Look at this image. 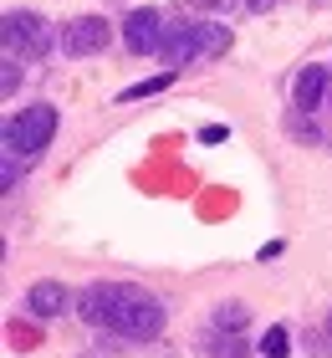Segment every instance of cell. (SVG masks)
<instances>
[{
  "label": "cell",
  "instance_id": "11",
  "mask_svg": "<svg viewBox=\"0 0 332 358\" xmlns=\"http://www.w3.org/2000/svg\"><path fill=\"white\" fill-rule=\"evenodd\" d=\"M245 317H251V313H245L240 302H225L220 313H215V328H225V333H230V328H245Z\"/></svg>",
  "mask_w": 332,
  "mask_h": 358
},
{
  "label": "cell",
  "instance_id": "16",
  "mask_svg": "<svg viewBox=\"0 0 332 358\" xmlns=\"http://www.w3.org/2000/svg\"><path fill=\"white\" fill-rule=\"evenodd\" d=\"M205 6H230V0H205Z\"/></svg>",
  "mask_w": 332,
  "mask_h": 358
},
{
  "label": "cell",
  "instance_id": "4",
  "mask_svg": "<svg viewBox=\"0 0 332 358\" xmlns=\"http://www.w3.org/2000/svg\"><path fill=\"white\" fill-rule=\"evenodd\" d=\"M6 46L10 57H46V46H52V26H46V15L36 10H10L6 15Z\"/></svg>",
  "mask_w": 332,
  "mask_h": 358
},
{
  "label": "cell",
  "instance_id": "5",
  "mask_svg": "<svg viewBox=\"0 0 332 358\" xmlns=\"http://www.w3.org/2000/svg\"><path fill=\"white\" fill-rule=\"evenodd\" d=\"M108 46V21L103 15H77V21H66L62 31V52L66 57H92Z\"/></svg>",
  "mask_w": 332,
  "mask_h": 358
},
{
  "label": "cell",
  "instance_id": "7",
  "mask_svg": "<svg viewBox=\"0 0 332 358\" xmlns=\"http://www.w3.org/2000/svg\"><path fill=\"white\" fill-rule=\"evenodd\" d=\"M322 92H327V67H302V72H296V83H291V103H296V113L322 108Z\"/></svg>",
  "mask_w": 332,
  "mask_h": 358
},
{
  "label": "cell",
  "instance_id": "8",
  "mask_svg": "<svg viewBox=\"0 0 332 358\" xmlns=\"http://www.w3.org/2000/svg\"><path fill=\"white\" fill-rule=\"evenodd\" d=\"M26 307L36 317H62L66 313V287L62 282H36V287L26 292Z\"/></svg>",
  "mask_w": 332,
  "mask_h": 358
},
{
  "label": "cell",
  "instance_id": "1",
  "mask_svg": "<svg viewBox=\"0 0 332 358\" xmlns=\"http://www.w3.org/2000/svg\"><path fill=\"white\" fill-rule=\"evenodd\" d=\"M82 317L92 328H113L123 338H154L164 328V302L128 282H97L82 292Z\"/></svg>",
  "mask_w": 332,
  "mask_h": 358
},
{
  "label": "cell",
  "instance_id": "13",
  "mask_svg": "<svg viewBox=\"0 0 332 358\" xmlns=\"http://www.w3.org/2000/svg\"><path fill=\"white\" fill-rule=\"evenodd\" d=\"M225 138H230V128H220V123L199 128V143H225Z\"/></svg>",
  "mask_w": 332,
  "mask_h": 358
},
{
  "label": "cell",
  "instance_id": "3",
  "mask_svg": "<svg viewBox=\"0 0 332 358\" xmlns=\"http://www.w3.org/2000/svg\"><path fill=\"white\" fill-rule=\"evenodd\" d=\"M52 134H57V108L52 103H31L26 113H15V118L6 123V154L31 164V159L52 143Z\"/></svg>",
  "mask_w": 332,
  "mask_h": 358
},
{
  "label": "cell",
  "instance_id": "10",
  "mask_svg": "<svg viewBox=\"0 0 332 358\" xmlns=\"http://www.w3.org/2000/svg\"><path fill=\"white\" fill-rule=\"evenodd\" d=\"M169 83H174V72H159V77H148V83H138V87H123L118 97H123V103H128V97H148V92H164Z\"/></svg>",
  "mask_w": 332,
  "mask_h": 358
},
{
  "label": "cell",
  "instance_id": "6",
  "mask_svg": "<svg viewBox=\"0 0 332 358\" xmlns=\"http://www.w3.org/2000/svg\"><path fill=\"white\" fill-rule=\"evenodd\" d=\"M123 41L133 57H154L164 52V26H159V10H133L123 21Z\"/></svg>",
  "mask_w": 332,
  "mask_h": 358
},
{
  "label": "cell",
  "instance_id": "12",
  "mask_svg": "<svg viewBox=\"0 0 332 358\" xmlns=\"http://www.w3.org/2000/svg\"><path fill=\"white\" fill-rule=\"evenodd\" d=\"M0 185H6V189H15V185H21V164H15L10 154H6V169H0Z\"/></svg>",
  "mask_w": 332,
  "mask_h": 358
},
{
  "label": "cell",
  "instance_id": "2",
  "mask_svg": "<svg viewBox=\"0 0 332 358\" xmlns=\"http://www.w3.org/2000/svg\"><path fill=\"white\" fill-rule=\"evenodd\" d=\"M225 52H230V26H220V21H189V26L174 31V41H164L159 57L169 62V72H174V67H185V62H215Z\"/></svg>",
  "mask_w": 332,
  "mask_h": 358
},
{
  "label": "cell",
  "instance_id": "9",
  "mask_svg": "<svg viewBox=\"0 0 332 358\" xmlns=\"http://www.w3.org/2000/svg\"><path fill=\"white\" fill-rule=\"evenodd\" d=\"M287 348H291V333H287V328H266V338H261V358H287Z\"/></svg>",
  "mask_w": 332,
  "mask_h": 358
},
{
  "label": "cell",
  "instance_id": "15",
  "mask_svg": "<svg viewBox=\"0 0 332 358\" xmlns=\"http://www.w3.org/2000/svg\"><path fill=\"white\" fill-rule=\"evenodd\" d=\"M271 6H276V0H245V10H256V15H266Z\"/></svg>",
  "mask_w": 332,
  "mask_h": 358
},
{
  "label": "cell",
  "instance_id": "14",
  "mask_svg": "<svg viewBox=\"0 0 332 358\" xmlns=\"http://www.w3.org/2000/svg\"><path fill=\"white\" fill-rule=\"evenodd\" d=\"M15 77H21V72H15V57H6V77H0V87L15 92Z\"/></svg>",
  "mask_w": 332,
  "mask_h": 358
}]
</instances>
